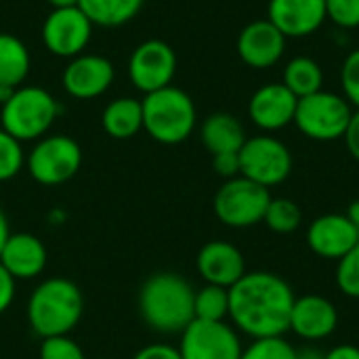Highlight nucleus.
Listing matches in <instances>:
<instances>
[{
    "label": "nucleus",
    "instance_id": "f257e3e1",
    "mask_svg": "<svg viewBox=\"0 0 359 359\" xmlns=\"http://www.w3.org/2000/svg\"><path fill=\"white\" fill-rule=\"evenodd\" d=\"M294 299L290 284L278 273L246 271L229 288V320L252 339L284 337L290 330Z\"/></svg>",
    "mask_w": 359,
    "mask_h": 359
},
{
    "label": "nucleus",
    "instance_id": "f03ea898",
    "mask_svg": "<svg viewBox=\"0 0 359 359\" xmlns=\"http://www.w3.org/2000/svg\"><path fill=\"white\" fill-rule=\"evenodd\" d=\"M194 297L196 290L179 273H154L139 290V313L151 330L181 334L196 320Z\"/></svg>",
    "mask_w": 359,
    "mask_h": 359
},
{
    "label": "nucleus",
    "instance_id": "7ed1b4c3",
    "mask_svg": "<svg viewBox=\"0 0 359 359\" xmlns=\"http://www.w3.org/2000/svg\"><path fill=\"white\" fill-rule=\"evenodd\" d=\"M82 313V290L67 278H48L40 282L25 307L27 324L40 339L69 334L78 326Z\"/></svg>",
    "mask_w": 359,
    "mask_h": 359
},
{
    "label": "nucleus",
    "instance_id": "20e7f679",
    "mask_svg": "<svg viewBox=\"0 0 359 359\" xmlns=\"http://www.w3.org/2000/svg\"><path fill=\"white\" fill-rule=\"evenodd\" d=\"M143 105V130L162 145H179L196 128L198 114L194 99L177 86L147 93Z\"/></svg>",
    "mask_w": 359,
    "mask_h": 359
},
{
    "label": "nucleus",
    "instance_id": "39448f33",
    "mask_svg": "<svg viewBox=\"0 0 359 359\" xmlns=\"http://www.w3.org/2000/svg\"><path fill=\"white\" fill-rule=\"evenodd\" d=\"M0 107L2 128L21 143L46 137L57 116L61 114L57 99L40 86L15 88L13 97Z\"/></svg>",
    "mask_w": 359,
    "mask_h": 359
},
{
    "label": "nucleus",
    "instance_id": "423d86ee",
    "mask_svg": "<svg viewBox=\"0 0 359 359\" xmlns=\"http://www.w3.org/2000/svg\"><path fill=\"white\" fill-rule=\"evenodd\" d=\"M351 114L353 109L343 95L318 90L299 99L294 124L307 139L337 141L345 137Z\"/></svg>",
    "mask_w": 359,
    "mask_h": 359
},
{
    "label": "nucleus",
    "instance_id": "0eeeda50",
    "mask_svg": "<svg viewBox=\"0 0 359 359\" xmlns=\"http://www.w3.org/2000/svg\"><path fill=\"white\" fill-rule=\"evenodd\" d=\"M269 202L271 194L267 187L240 175L236 179H227L219 187L212 206L217 219L223 225L233 229H246L259 225L265 219Z\"/></svg>",
    "mask_w": 359,
    "mask_h": 359
},
{
    "label": "nucleus",
    "instance_id": "6e6552de",
    "mask_svg": "<svg viewBox=\"0 0 359 359\" xmlns=\"http://www.w3.org/2000/svg\"><path fill=\"white\" fill-rule=\"evenodd\" d=\"M82 166V149L67 135H46L38 139L25 156V168L32 179L46 187H57L76 177Z\"/></svg>",
    "mask_w": 359,
    "mask_h": 359
},
{
    "label": "nucleus",
    "instance_id": "1a4fd4ad",
    "mask_svg": "<svg viewBox=\"0 0 359 359\" xmlns=\"http://www.w3.org/2000/svg\"><path fill=\"white\" fill-rule=\"evenodd\" d=\"M240 156V175L271 189L284 183L292 172L290 149L271 135H259L246 139Z\"/></svg>",
    "mask_w": 359,
    "mask_h": 359
},
{
    "label": "nucleus",
    "instance_id": "9d476101",
    "mask_svg": "<svg viewBox=\"0 0 359 359\" xmlns=\"http://www.w3.org/2000/svg\"><path fill=\"white\" fill-rule=\"evenodd\" d=\"M242 341L227 322L194 320L183 332L179 353L183 359H240Z\"/></svg>",
    "mask_w": 359,
    "mask_h": 359
},
{
    "label": "nucleus",
    "instance_id": "9b49d317",
    "mask_svg": "<svg viewBox=\"0 0 359 359\" xmlns=\"http://www.w3.org/2000/svg\"><path fill=\"white\" fill-rule=\"evenodd\" d=\"M93 27V21L80 6L53 8L42 23V44L57 57L74 59L88 46Z\"/></svg>",
    "mask_w": 359,
    "mask_h": 359
},
{
    "label": "nucleus",
    "instance_id": "f8f14e48",
    "mask_svg": "<svg viewBox=\"0 0 359 359\" xmlns=\"http://www.w3.org/2000/svg\"><path fill=\"white\" fill-rule=\"evenodd\" d=\"M177 74L175 48L158 38L141 42L128 59V78L141 93H154L170 86Z\"/></svg>",
    "mask_w": 359,
    "mask_h": 359
},
{
    "label": "nucleus",
    "instance_id": "ddd939ff",
    "mask_svg": "<svg viewBox=\"0 0 359 359\" xmlns=\"http://www.w3.org/2000/svg\"><path fill=\"white\" fill-rule=\"evenodd\" d=\"M114 76H116V69L107 57L82 53L69 59V63L63 69L61 82L69 97L88 101V99L101 97L111 86Z\"/></svg>",
    "mask_w": 359,
    "mask_h": 359
},
{
    "label": "nucleus",
    "instance_id": "4468645a",
    "mask_svg": "<svg viewBox=\"0 0 359 359\" xmlns=\"http://www.w3.org/2000/svg\"><path fill=\"white\" fill-rule=\"evenodd\" d=\"M286 36L269 21L259 19L248 23L236 42L240 59L252 69H267L273 67L286 50Z\"/></svg>",
    "mask_w": 359,
    "mask_h": 359
},
{
    "label": "nucleus",
    "instance_id": "2eb2a0df",
    "mask_svg": "<svg viewBox=\"0 0 359 359\" xmlns=\"http://www.w3.org/2000/svg\"><path fill=\"white\" fill-rule=\"evenodd\" d=\"M267 19L286 38H307L326 21V0H269Z\"/></svg>",
    "mask_w": 359,
    "mask_h": 359
},
{
    "label": "nucleus",
    "instance_id": "dca6fc26",
    "mask_svg": "<svg viewBox=\"0 0 359 359\" xmlns=\"http://www.w3.org/2000/svg\"><path fill=\"white\" fill-rule=\"evenodd\" d=\"M297 103L299 99L282 82H271L255 90L248 103V116L255 126L273 133L294 122Z\"/></svg>",
    "mask_w": 359,
    "mask_h": 359
},
{
    "label": "nucleus",
    "instance_id": "f3484780",
    "mask_svg": "<svg viewBox=\"0 0 359 359\" xmlns=\"http://www.w3.org/2000/svg\"><path fill=\"white\" fill-rule=\"evenodd\" d=\"M196 267L206 284L223 288H231L246 273V261L240 248L223 240H212L204 244L198 252Z\"/></svg>",
    "mask_w": 359,
    "mask_h": 359
},
{
    "label": "nucleus",
    "instance_id": "a211bd4d",
    "mask_svg": "<svg viewBox=\"0 0 359 359\" xmlns=\"http://www.w3.org/2000/svg\"><path fill=\"white\" fill-rule=\"evenodd\" d=\"M307 244L318 257L339 261L359 244V229L345 215H324L309 225Z\"/></svg>",
    "mask_w": 359,
    "mask_h": 359
},
{
    "label": "nucleus",
    "instance_id": "6ab92c4d",
    "mask_svg": "<svg viewBox=\"0 0 359 359\" xmlns=\"http://www.w3.org/2000/svg\"><path fill=\"white\" fill-rule=\"evenodd\" d=\"M339 326V311L332 301L320 294H305L294 299L290 313V330L305 341L328 339Z\"/></svg>",
    "mask_w": 359,
    "mask_h": 359
},
{
    "label": "nucleus",
    "instance_id": "aec40b11",
    "mask_svg": "<svg viewBox=\"0 0 359 359\" xmlns=\"http://www.w3.org/2000/svg\"><path fill=\"white\" fill-rule=\"evenodd\" d=\"M48 255L44 242L34 233H11L0 252V265L19 282L34 280L46 267Z\"/></svg>",
    "mask_w": 359,
    "mask_h": 359
},
{
    "label": "nucleus",
    "instance_id": "412c9836",
    "mask_svg": "<svg viewBox=\"0 0 359 359\" xmlns=\"http://www.w3.org/2000/svg\"><path fill=\"white\" fill-rule=\"evenodd\" d=\"M202 143L204 147L217 156V154H233L240 151L242 145L246 143V130L242 126V122L227 114V111H217L212 116H208L202 122V130H200Z\"/></svg>",
    "mask_w": 359,
    "mask_h": 359
},
{
    "label": "nucleus",
    "instance_id": "4be33fe9",
    "mask_svg": "<svg viewBox=\"0 0 359 359\" xmlns=\"http://www.w3.org/2000/svg\"><path fill=\"white\" fill-rule=\"evenodd\" d=\"M103 130L111 139H130L143 130V105L133 97H120L107 103L101 116Z\"/></svg>",
    "mask_w": 359,
    "mask_h": 359
},
{
    "label": "nucleus",
    "instance_id": "5701e85b",
    "mask_svg": "<svg viewBox=\"0 0 359 359\" xmlns=\"http://www.w3.org/2000/svg\"><path fill=\"white\" fill-rule=\"evenodd\" d=\"M29 50L17 36L0 32V86L19 88L29 74Z\"/></svg>",
    "mask_w": 359,
    "mask_h": 359
},
{
    "label": "nucleus",
    "instance_id": "b1692460",
    "mask_svg": "<svg viewBox=\"0 0 359 359\" xmlns=\"http://www.w3.org/2000/svg\"><path fill=\"white\" fill-rule=\"evenodd\" d=\"M145 0H80L78 6L93 21V25L101 27H120L133 21Z\"/></svg>",
    "mask_w": 359,
    "mask_h": 359
},
{
    "label": "nucleus",
    "instance_id": "393cba45",
    "mask_svg": "<svg viewBox=\"0 0 359 359\" xmlns=\"http://www.w3.org/2000/svg\"><path fill=\"white\" fill-rule=\"evenodd\" d=\"M322 82H324V72H322L320 63L311 57H303V55L294 57L284 67L282 84L297 99H303L307 95L322 90Z\"/></svg>",
    "mask_w": 359,
    "mask_h": 359
},
{
    "label": "nucleus",
    "instance_id": "a878e982",
    "mask_svg": "<svg viewBox=\"0 0 359 359\" xmlns=\"http://www.w3.org/2000/svg\"><path fill=\"white\" fill-rule=\"evenodd\" d=\"M194 316L204 322H225V318H229V288L206 284L196 290Z\"/></svg>",
    "mask_w": 359,
    "mask_h": 359
},
{
    "label": "nucleus",
    "instance_id": "bb28decb",
    "mask_svg": "<svg viewBox=\"0 0 359 359\" xmlns=\"http://www.w3.org/2000/svg\"><path fill=\"white\" fill-rule=\"evenodd\" d=\"M303 212L288 198H271L263 223L276 233H292L301 227Z\"/></svg>",
    "mask_w": 359,
    "mask_h": 359
},
{
    "label": "nucleus",
    "instance_id": "cd10ccee",
    "mask_svg": "<svg viewBox=\"0 0 359 359\" xmlns=\"http://www.w3.org/2000/svg\"><path fill=\"white\" fill-rule=\"evenodd\" d=\"M23 166H25V154L21 141H17L4 128H0V183L15 179Z\"/></svg>",
    "mask_w": 359,
    "mask_h": 359
},
{
    "label": "nucleus",
    "instance_id": "c85d7f7f",
    "mask_svg": "<svg viewBox=\"0 0 359 359\" xmlns=\"http://www.w3.org/2000/svg\"><path fill=\"white\" fill-rule=\"evenodd\" d=\"M240 359H297V349L284 337L255 339Z\"/></svg>",
    "mask_w": 359,
    "mask_h": 359
},
{
    "label": "nucleus",
    "instance_id": "c756f323",
    "mask_svg": "<svg viewBox=\"0 0 359 359\" xmlns=\"http://www.w3.org/2000/svg\"><path fill=\"white\" fill-rule=\"evenodd\" d=\"M337 286L351 299H359V244L351 248L337 265Z\"/></svg>",
    "mask_w": 359,
    "mask_h": 359
},
{
    "label": "nucleus",
    "instance_id": "7c9ffc66",
    "mask_svg": "<svg viewBox=\"0 0 359 359\" xmlns=\"http://www.w3.org/2000/svg\"><path fill=\"white\" fill-rule=\"evenodd\" d=\"M40 359H86V355L84 349L74 339H69V334H65V337L42 339Z\"/></svg>",
    "mask_w": 359,
    "mask_h": 359
},
{
    "label": "nucleus",
    "instance_id": "2f4dec72",
    "mask_svg": "<svg viewBox=\"0 0 359 359\" xmlns=\"http://www.w3.org/2000/svg\"><path fill=\"white\" fill-rule=\"evenodd\" d=\"M326 19L343 29L359 27V0H326Z\"/></svg>",
    "mask_w": 359,
    "mask_h": 359
},
{
    "label": "nucleus",
    "instance_id": "473e14b6",
    "mask_svg": "<svg viewBox=\"0 0 359 359\" xmlns=\"http://www.w3.org/2000/svg\"><path fill=\"white\" fill-rule=\"evenodd\" d=\"M341 84H343V97L349 101V105L359 109V48L351 50L343 61Z\"/></svg>",
    "mask_w": 359,
    "mask_h": 359
},
{
    "label": "nucleus",
    "instance_id": "72a5a7b5",
    "mask_svg": "<svg viewBox=\"0 0 359 359\" xmlns=\"http://www.w3.org/2000/svg\"><path fill=\"white\" fill-rule=\"evenodd\" d=\"M212 168L219 177L227 179H236L240 177V156L238 151L233 154H217L212 156Z\"/></svg>",
    "mask_w": 359,
    "mask_h": 359
},
{
    "label": "nucleus",
    "instance_id": "f704fd0d",
    "mask_svg": "<svg viewBox=\"0 0 359 359\" xmlns=\"http://www.w3.org/2000/svg\"><path fill=\"white\" fill-rule=\"evenodd\" d=\"M17 294V280L0 265V316L13 305Z\"/></svg>",
    "mask_w": 359,
    "mask_h": 359
},
{
    "label": "nucleus",
    "instance_id": "c9c22d12",
    "mask_svg": "<svg viewBox=\"0 0 359 359\" xmlns=\"http://www.w3.org/2000/svg\"><path fill=\"white\" fill-rule=\"evenodd\" d=\"M133 359H183L179 353V347H170L164 343H154L143 347Z\"/></svg>",
    "mask_w": 359,
    "mask_h": 359
},
{
    "label": "nucleus",
    "instance_id": "e433bc0d",
    "mask_svg": "<svg viewBox=\"0 0 359 359\" xmlns=\"http://www.w3.org/2000/svg\"><path fill=\"white\" fill-rule=\"evenodd\" d=\"M345 143H347V149L349 154L359 162V109H355L351 114V120H349V126L345 130Z\"/></svg>",
    "mask_w": 359,
    "mask_h": 359
},
{
    "label": "nucleus",
    "instance_id": "4c0bfd02",
    "mask_svg": "<svg viewBox=\"0 0 359 359\" xmlns=\"http://www.w3.org/2000/svg\"><path fill=\"white\" fill-rule=\"evenodd\" d=\"M324 359H359V347L355 345H339L324 353Z\"/></svg>",
    "mask_w": 359,
    "mask_h": 359
},
{
    "label": "nucleus",
    "instance_id": "58836bf2",
    "mask_svg": "<svg viewBox=\"0 0 359 359\" xmlns=\"http://www.w3.org/2000/svg\"><path fill=\"white\" fill-rule=\"evenodd\" d=\"M11 236V229H8V219L4 215V210L0 208V252H2V246L6 242V238Z\"/></svg>",
    "mask_w": 359,
    "mask_h": 359
},
{
    "label": "nucleus",
    "instance_id": "ea45409f",
    "mask_svg": "<svg viewBox=\"0 0 359 359\" xmlns=\"http://www.w3.org/2000/svg\"><path fill=\"white\" fill-rule=\"evenodd\" d=\"M345 217H347V219H349V221H351V223H353V225L359 229V200H355V202L349 206V210H347V215H345Z\"/></svg>",
    "mask_w": 359,
    "mask_h": 359
},
{
    "label": "nucleus",
    "instance_id": "a19ab883",
    "mask_svg": "<svg viewBox=\"0 0 359 359\" xmlns=\"http://www.w3.org/2000/svg\"><path fill=\"white\" fill-rule=\"evenodd\" d=\"M297 359H324V353H320L318 349H301L297 351Z\"/></svg>",
    "mask_w": 359,
    "mask_h": 359
},
{
    "label": "nucleus",
    "instance_id": "79ce46f5",
    "mask_svg": "<svg viewBox=\"0 0 359 359\" xmlns=\"http://www.w3.org/2000/svg\"><path fill=\"white\" fill-rule=\"evenodd\" d=\"M80 0H46V4H50L53 8H69V6H78Z\"/></svg>",
    "mask_w": 359,
    "mask_h": 359
},
{
    "label": "nucleus",
    "instance_id": "37998d69",
    "mask_svg": "<svg viewBox=\"0 0 359 359\" xmlns=\"http://www.w3.org/2000/svg\"><path fill=\"white\" fill-rule=\"evenodd\" d=\"M13 93H15V88H11V86H0V105L6 103V101L13 97Z\"/></svg>",
    "mask_w": 359,
    "mask_h": 359
},
{
    "label": "nucleus",
    "instance_id": "c03bdc74",
    "mask_svg": "<svg viewBox=\"0 0 359 359\" xmlns=\"http://www.w3.org/2000/svg\"><path fill=\"white\" fill-rule=\"evenodd\" d=\"M101 359H116V358H101Z\"/></svg>",
    "mask_w": 359,
    "mask_h": 359
}]
</instances>
